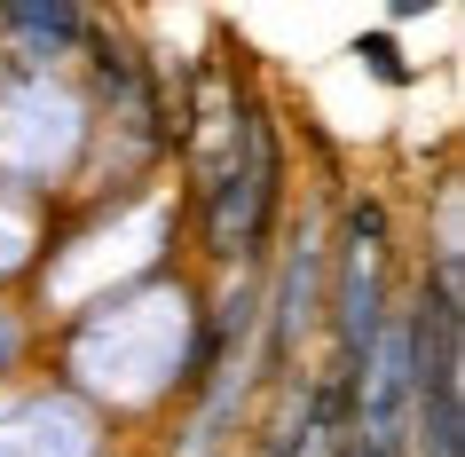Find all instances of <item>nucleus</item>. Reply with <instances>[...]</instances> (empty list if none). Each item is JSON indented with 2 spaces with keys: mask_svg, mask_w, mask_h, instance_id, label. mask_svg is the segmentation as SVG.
I'll use <instances>...</instances> for the list:
<instances>
[{
  "mask_svg": "<svg viewBox=\"0 0 465 457\" xmlns=\"http://www.w3.org/2000/svg\"><path fill=\"white\" fill-rule=\"evenodd\" d=\"M402 355H411V402L426 457H458V284H434V300H418L402 323Z\"/></svg>",
  "mask_w": 465,
  "mask_h": 457,
  "instance_id": "obj_1",
  "label": "nucleus"
},
{
  "mask_svg": "<svg viewBox=\"0 0 465 457\" xmlns=\"http://www.w3.org/2000/svg\"><path fill=\"white\" fill-rule=\"evenodd\" d=\"M276 457H300V442H276Z\"/></svg>",
  "mask_w": 465,
  "mask_h": 457,
  "instance_id": "obj_2",
  "label": "nucleus"
}]
</instances>
